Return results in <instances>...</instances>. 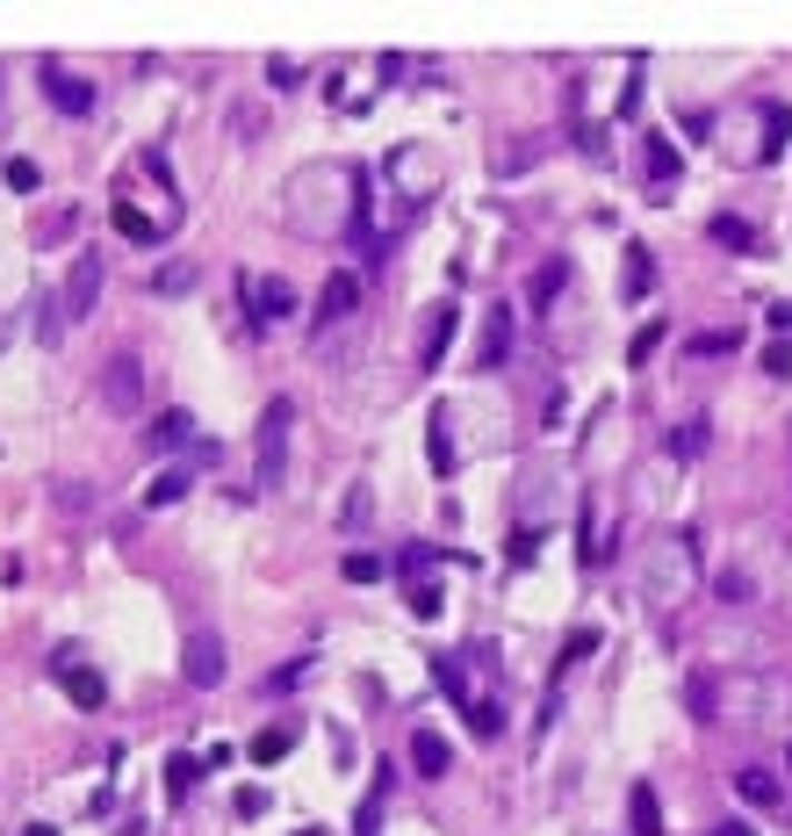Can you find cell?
Masks as SVG:
<instances>
[{
	"instance_id": "cell-20",
	"label": "cell",
	"mask_w": 792,
	"mask_h": 836,
	"mask_svg": "<svg viewBox=\"0 0 792 836\" xmlns=\"http://www.w3.org/2000/svg\"><path fill=\"white\" fill-rule=\"evenodd\" d=\"M195 779H202V757H188V750H180V757H166V794H195Z\"/></svg>"
},
{
	"instance_id": "cell-39",
	"label": "cell",
	"mask_w": 792,
	"mask_h": 836,
	"mask_svg": "<svg viewBox=\"0 0 792 836\" xmlns=\"http://www.w3.org/2000/svg\"><path fill=\"white\" fill-rule=\"evenodd\" d=\"M713 836H756V829H750V823H721Z\"/></svg>"
},
{
	"instance_id": "cell-24",
	"label": "cell",
	"mask_w": 792,
	"mask_h": 836,
	"mask_svg": "<svg viewBox=\"0 0 792 836\" xmlns=\"http://www.w3.org/2000/svg\"><path fill=\"white\" fill-rule=\"evenodd\" d=\"M735 794H742V800H756V808H771V800H779V779H771V771H742Z\"/></svg>"
},
{
	"instance_id": "cell-25",
	"label": "cell",
	"mask_w": 792,
	"mask_h": 836,
	"mask_svg": "<svg viewBox=\"0 0 792 836\" xmlns=\"http://www.w3.org/2000/svg\"><path fill=\"white\" fill-rule=\"evenodd\" d=\"M591 649H598V635H591V628H576V635H570V649L555 657V678H547V686H562V678H570V663H576V657H591Z\"/></svg>"
},
{
	"instance_id": "cell-17",
	"label": "cell",
	"mask_w": 792,
	"mask_h": 836,
	"mask_svg": "<svg viewBox=\"0 0 792 836\" xmlns=\"http://www.w3.org/2000/svg\"><path fill=\"white\" fill-rule=\"evenodd\" d=\"M627 815H634V836H663V808H656V786H634V794H627Z\"/></svg>"
},
{
	"instance_id": "cell-38",
	"label": "cell",
	"mask_w": 792,
	"mask_h": 836,
	"mask_svg": "<svg viewBox=\"0 0 792 836\" xmlns=\"http://www.w3.org/2000/svg\"><path fill=\"white\" fill-rule=\"evenodd\" d=\"M764 368H771V375H792V346H771V354H764Z\"/></svg>"
},
{
	"instance_id": "cell-37",
	"label": "cell",
	"mask_w": 792,
	"mask_h": 836,
	"mask_svg": "<svg viewBox=\"0 0 792 836\" xmlns=\"http://www.w3.org/2000/svg\"><path fill=\"white\" fill-rule=\"evenodd\" d=\"M713 591H721V599H750V577H727L721 570V577H713Z\"/></svg>"
},
{
	"instance_id": "cell-34",
	"label": "cell",
	"mask_w": 792,
	"mask_h": 836,
	"mask_svg": "<svg viewBox=\"0 0 792 836\" xmlns=\"http://www.w3.org/2000/svg\"><path fill=\"white\" fill-rule=\"evenodd\" d=\"M656 340H663V325H642V332H634V346H627V361H634V368H642V361L656 354Z\"/></svg>"
},
{
	"instance_id": "cell-6",
	"label": "cell",
	"mask_w": 792,
	"mask_h": 836,
	"mask_svg": "<svg viewBox=\"0 0 792 836\" xmlns=\"http://www.w3.org/2000/svg\"><path fill=\"white\" fill-rule=\"evenodd\" d=\"M58 686H66V699L72 707H101L109 699V686H101V671H87L72 649H58Z\"/></svg>"
},
{
	"instance_id": "cell-8",
	"label": "cell",
	"mask_w": 792,
	"mask_h": 836,
	"mask_svg": "<svg viewBox=\"0 0 792 836\" xmlns=\"http://www.w3.org/2000/svg\"><path fill=\"white\" fill-rule=\"evenodd\" d=\"M383 808H389V765H375L368 800L354 808V836H383Z\"/></svg>"
},
{
	"instance_id": "cell-32",
	"label": "cell",
	"mask_w": 792,
	"mask_h": 836,
	"mask_svg": "<svg viewBox=\"0 0 792 836\" xmlns=\"http://www.w3.org/2000/svg\"><path fill=\"white\" fill-rule=\"evenodd\" d=\"M37 180H43V174H37V159H8V188H14V195H29Z\"/></svg>"
},
{
	"instance_id": "cell-23",
	"label": "cell",
	"mask_w": 792,
	"mask_h": 836,
	"mask_svg": "<svg viewBox=\"0 0 792 836\" xmlns=\"http://www.w3.org/2000/svg\"><path fill=\"white\" fill-rule=\"evenodd\" d=\"M576 555L598 562V498H584V512H576Z\"/></svg>"
},
{
	"instance_id": "cell-14",
	"label": "cell",
	"mask_w": 792,
	"mask_h": 836,
	"mask_svg": "<svg viewBox=\"0 0 792 836\" xmlns=\"http://www.w3.org/2000/svg\"><path fill=\"white\" fill-rule=\"evenodd\" d=\"M454 325H462V311H454V303H439V311L425 317V368H439V354H447Z\"/></svg>"
},
{
	"instance_id": "cell-18",
	"label": "cell",
	"mask_w": 792,
	"mask_h": 836,
	"mask_svg": "<svg viewBox=\"0 0 792 836\" xmlns=\"http://www.w3.org/2000/svg\"><path fill=\"white\" fill-rule=\"evenodd\" d=\"M188 483H195L188 469H166V476H151V483H145V512H151V505H180V498H188Z\"/></svg>"
},
{
	"instance_id": "cell-40",
	"label": "cell",
	"mask_w": 792,
	"mask_h": 836,
	"mask_svg": "<svg viewBox=\"0 0 792 836\" xmlns=\"http://www.w3.org/2000/svg\"><path fill=\"white\" fill-rule=\"evenodd\" d=\"M22 836H58V829H51V823H29V829H22Z\"/></svg>"
},
{
	"instance_id": "cell-3",
	"label": "cell",
	"mask_w": 792,
	"mask_h": 836,
	"mask_svg": "<svg viewBox=\"0 0 792 836\" xmlns=\"http://www.w3.org/2000/svg\"><path fill=\"white\" fill-rule=\"evenodd\" d=\"M224 671H231L224 635H217V628H188V642H180V678L209 692V686H224Z\"/></svg>"
},
{
	"instance_id": "cell-11",
	"label": "cell",
	"mask_w": 792,
	"mask_h": 836,
	"mask_svg": "<svg viewBox=\"0 0 792 836\" xmlns=\"http://www.w3.org/2000/svg\"><path fill=\"white\" fill-rule=\"evenodd\" d=\"M410 765H418L425 779H439V771L454 765V742H447V736H433V728H418V736H410Z\"/></svg>"
},
{
	"instance_id": "cell-7",
	"label": "cell",
	"mask_w": 792,
	"mask_h": 836,
	"mask_svg": "<svg viewBox=\"0 0 792 836\" xmlns=\"http://www.w3.org/2000/svg\"><path fill=\"white\" fill-rule=\"evenodd\" d=\"M354 311H360V275H331L325 296H317V332L339 325V317H354Z\"/></svg>"
},
{
	"instance_id": "cell-4",
	"label": "cell",
	"mask_w": 792,
	"mask_h": 836,
	"mask_svg": "<svg viewBox=\"0 0 792 836\" xmlns=\"http://www.w3.org/2000/svg\"><path fill=\"white\" fill-rule=\"evenodd\" d=\"M37 87L51 95V109H66V116H95V80L66 72L58 58H37Z\"/></svg>"
},
{
	"instance_id": "cell-19",
	"label": "cell",
	"mask_w": 792,
	"mask_h": 836,
	"mask_svg": "<svg viewBox=\"0 0 792 836\" xmlns=\"http://www.w3.org/2000/svg\"><path fill=\"white\" fill-rule=\"evenodd\" d=\"M188 433H195V419H188V412H159V419H151V447H159V454H166V447H180Z\"/></svg>"
},
{
	"instance_id": "cell-2",
	"label": "cell",
	"mask_w": 792,
	"mask_h": 836,
	"mask_svg": "<svg viewBox=\"0 0 792 836\" xmlns=\"http://www.w3.org/2000/svg\"><path fill=\"white\" fill-rule=\"evenodd\" d=\"M288 425H296V404L267 397V412H260V483L267 491H281V476H288Z\"/></svg>"
},
{
	"instance_id": "cell-21",
	"label": "cell",
	"mask_w": 792,
	"mask_h": 836,
	"mask_svg": "<svg viewBox=\"0 0 792 836\" xmlns=\"http://www.w3.org/2000/svg\"><path fill=\"white\" fill-rule=\"evenodd\" d=\"M505 354H512V311L497 303V311H491V346H483V368H497Z\"/></svg>"
},
{
	"instance_id": "cell-22",
	"label": "cell",
	"mask_w": 792,
	"mask_h": 836,
	"mask_svg": "<svg viewBox=\"0 0 792 836\" xmlns=\"http://www.w3.org/2000/svg\"><path fill=\"white\" fill-rule=\"evenodd\" d=\"M656 288V260H649V246H627V296H649Z\"/></svg>"
},
{
	"instance_id": "cell-9",
	"label": "cell",
	"mask_w": 792,
	"mask_h": 836,
	"mask_svg": "<svg viewBox=\"0 0 792 836\" xmlns=\"http://www.w3.org/2000/svg\"><path fill=\"white\" fill-rule=\"evenodd\" d=\"M109 224H116V232L130 238V246H151V238H166V232H174V224L145 217V209H137V203H116V209H109Z\"/></svg>"
},
{
	"instance_id": "cell-5",
	"label": "cell",
	"mask_w": 792,
	"mask_h": 836,
	"mask_svg": "<svg viewBox=\"0 0 792 836\" xmlns=\"http://www.w3.org/2000/svg\"><path fill=\"white\" fill-rule=\"evenodd\" d=\"M101 282H109V267H101V253H80V260H72V288H66V317H72V325H80V317L95 311Z\"/></svg>"
},
{
	"instance_id": "cell-41",
	"label": "cell",
	"mask_w": 792,
	"mask_h": 836,
	"mask_svg": "<svg viewBox=\"0 0 792 836\" xmlns=\"http://www.w3.org/2000/svg\"><path fill=\"white\" fill-rule=\"evenodd\" d=\"M296 836H325V829H296Z\"/></svg>"
},
{
	"instance_id": "cell-42",
	"label": "cell",
	"mask_w": 792,
	"mask_h": 836,
	"mask_svg": "<svg viewBox=\"0 0 792 836\" xmlns=\"http://www.w3.org/2000/svg\"><path fill=\"white\" fill-rule=\"evenodd\" d=\"M785 765H792V750H785Z\"/></svg>"
},
{
	"instance_id": "cell-26",
	"label": "cell",
	"mask_w": 792,
	"mask_h": 836,
	"mask_svg": "<svg viewBox=\"0 0 792 836\" xmlns=\"http://www.w3.org/2000/svg\"><path fill=\"white\" fill-rule=\"evenodd\" d=\"M562 282H570V260H547L541 275H533V303H555V296H562Z\"/></svg>"
},
{
	"instance_id": "cell-13",
	"label": "cell",
	"mask_w": 792,
	"mask_h": 836,
	"mask_svg": "<svg viewBox=\"0 0 792 836\" xmlns=\"http://www.w3.org/2000/svg\"><path fill=\"white\" fill-rule=\"evenodd\" d=\"M425 462H433V476H454V469H462V454H454V433H447V412H433V433H425Z\"/></svg>"
},
{
	"instance_id": "cell-36",
	"label": "cell",
	"mask_w": 792,
	"mask_h": 836,
	"mask_svg": "<svg viewBox=\"0 0 792 836\" xmlns=\"http://www.w3.org/2000/svg\"><path fill=\"white\" fill-rule=\"evenodd\" d=\"M296 686H303V663H281V671L267 678V692H296Z\"/></svg>"
},
{
	"instance_id": "cell-28",
	"label": "cell",
	"mask_w": 792,
	"mask_h": 836,
	"mask_svg": "<svg viewBox=\"0 0 792 836\" xmlns=\"http://www.w3.org/2000/svg\"><path fill=\"white\" fill-rule=\"evenodd\" d=\"M368 483H354V491H346V512H339V527H368Z\"/></svg>"
},
{
	"instance_id": "cell-27",
	"label": "cell",
	"mask_w": 792,
	"mask_h": 836,
	"mask_svg": "<svg viewBox=\"0 0 792 836\" xmlns=\"http://www.w3.org/2000/svg\"><path fill=\"white\" fill-rule=\"evenodd\" d=\"M151 288H159V296H188V288H195V267H188V260L159 267V275H151Z\"/></svg>"
},
{
	"instance_id": "cell-35",
	"label": "cell",
	"mask_w": 792,
	"mask_h": 836,
	"mask_svg": "<svg viewBox=\"0 0 792 836\" xmlns=\"http://www.w3.org/2000/svg\"><path fill=\"white\" fill-rule=\"evenodd\" d=\"M410 613L433 620V613H439V584H410Z\"/></svg>"
},
{
	"instance_id": "cell-16",
	"label": "cell",
	"mask_w": 792,
	"mask_h": 836,
	"mask_svg": "<svg viewBox=\"0 0 792 836\" xmlns=\"http://www.w3.org/2000/svg\"><path fill=\"white\" fill-rule=\"evenodd\" d=\"M706 232H713V246H727V253H756V232H750V217H727V209H721V217H713Z\"/></svg>"
},
{
	"instance_id": "cell-15",
	"label": "cell",
	"mask_w": 792,
	"mask_h": 836,
	"mask_svg": "<svg viewBox=\"0 0 792 836\" xmlns=\"http://www.w3.org/2000/svg\"><path fill=\"white\" fill-rule=\"evenodd\" d=\"M288 750H296V728H260V736L246 742V757H253V765H281Z\"/></svg>"
},
{
	"instance_id": "cell-33",
	"label": "cell",
	"mask_w": 792,
	"mask_h": 836,
	"mask_svg": "<svg viewBox=\"0 0 792 836\" xmlns=\"http://www.w3.org/2000/svg\"><path fill=\"white\" fill-rule=\"evenodd\" d=\"M375 577H383V562H375V555H346V584H375Z\"/></svg>"
},
{
	"instance_id": "cell-30",
	"label": "cell",
	"mask_w": 792,
	"mask_h": 836,
	"mask_svg": "<svg viewBox=\"0 0 792 836\" xmlns=\"http://www.w3.org/2000/svg\"><path fill=\"white\" fill-rule=\"evenodd\" d=\"M238 823H260V815H267V794H260V786H238Z\"/></svg>"
},
{
	"instance_id": "cell-31",
	"label": "cell",
	"mask_w": 792,
	"mask_h": 836,
	"mask_svg": "<svg viewBox=\"0 0 792 836\" xmlns=\"http://www.w3.org/2000/svg\"><path fill=\"white\" fill-rule=\"evenodd\" d=\"M670 447H677V454H699V447H706V419L677 425V433H670Z\"/></svg>"
},
{
	"instance_id": "cell-10",
	"label": "cell",
	"mask_w": 792,
	"mask_h": 836,
	"mask_svg": "<svg viewBox=\"0 0 792 836\" xmlns=\"http://www.w3.org/2000/svg\"><path fill=\"white\" fill-rule=\"evenodd\" d=\"M642 151H649V188H656V195H663V188H677V166H684V159H677V145H670L663 130H649V145H642Z\"/></svg>"
},
{
	"instance_id": "cell-29",
	"label": "cell",
	"mask_w": 792,
	"mask_h": 836,
	"mask_svg": "<svg viewBox=\"0 0 792 836\" xmlns=\"http://www.w3.org/2000/svg\"><path fill=\"white\" fill-rule=\"evenodd\" d=\"M692 354H699V361H713V354H735V332H699V340H692Z\"/></svg>"
},
{
	"instance_id": "cell-1",
	"label": "cell",
	"mask_w": 792,
	"mask_h": 836,
	"mask_svg": "<svg viewBox=\"0 0 792 836\" xmlns=\"http://www.w3.org/2000/svg\"><path fill=\"white\" fill-rule=\"evenodd\" d=\"M95 397L109 404L116 419H137V412H145V361H137V354H109V361H101V375H95Z\"/></svg>"
},
{
	"instance_id": "cell-12",
	"label": "cell",
	"mask_w": 792,
	"mask_h": 836,
	"mask_svg": "<svg viewBox=\"0 0 792 836\" xmlns=\"http://www.w3.org/2000/svg\"><path fill=\"white\" fill-rule=\"evenodd\" d=\"M785 138H792V109H785V101H764V145H756V166L779 159Z\"/></svg>"
}]
</instances>
